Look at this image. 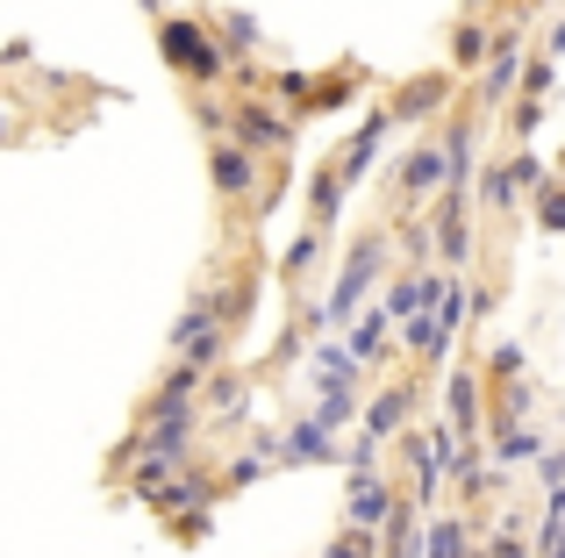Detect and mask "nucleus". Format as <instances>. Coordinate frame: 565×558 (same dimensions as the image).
Wrapping results in <instances>:
<instances>
[{
  "label": "nucleus",
  "mask_w": 565,
  "mask_h": 558,
  "mask_svg": "<svg viewBox=\"0 0 565 558\" xmlns=\"http://www.w3.org/2000/svg\"><path fill=\"white\" fill-rule=\"evenodd\" d=\"M158 43H166V65L180 72L193 86H222L244 57L230 51V43H215L201 22H186V14H158Z\"/></svg>",
  "instance_id": "obj_1"
},
{
  "label": "nucleus",
  "mask_w": 565,
  "mask_h": 558,
  "mask_svg": "<svg viewBox=\"0 0 565 558\" xmlns=\"http://www.w3.org/2000/svg\"><path fill=\"white\" fill-rule=\"evenodd\" d=\"M386 258H394V237H386V229H359V244H351V266L337 272V293L322 301V330L351 322V308L373 293V279L386 272Z\"/></svg>",
  "instance_id": "obj_2"
},
{
  "label": "nucleus",
  "mask_w": 565,
  "mask_h": 558,
  "mask_svg": "<svg viewBox=\"0 0 565 558\" xmlns=\"http://www.w3.org/2000/svg\"><path fill=\"white\" fill-rule=\"evenodd\" d=\"M207 180H215V194L222 201H236V208H244V201H265V165H258V151H244V143L236 137H222V143H207Z\"/></svg>",
  "instance_id": "obj_3"
},
{
  "label": "nucleus",
  "mask_w": 565,
  "mask_h": 558,
  "mask_svg": "<svg viewBox=\"0 0 565 558\" xmlns=\"http://www.w3.org/2000/svg\"><path fill=\"white\" fill-rule=\"evenodd\" d=\"M244 151L258 158H279L294 151V108H273V100H236V129H230Z\"/></svg>",
  "instance_id": "obj_4"
},
{
  "label": "nucleus",
  "mask_w": 565,
  "mask_h": 558,
  "mask_svg": "<svg viewBox=\"0 0 565 558\" xmlns=\"http://www.w3.org/2000/svg\"><path fill=\"white\" fill-rule=\"evenodd\" d=\"M437 186H451V151H444V143H415V151L401 158V172H394V201L415 208V201H429Z\"/></svg>",
  "instance_id": "obj_5"
},
{
  "label": "nucleus",
  "mask_w": 565,
  "mask_h": 558,
  "mask_svg": "<svg viewBox=\"0 0 565 558\" xmlns=\"http://www.w3.org/2000/svg\"><path fill=\"white\" fill-rule=\"evenodd\" d=\"M515 72H523V22H501L494 29V57H487V72H480V100H487L480 115H494L501 100H509Z\"/></svg>",
  "instance_id": "obj_6"
},
{
  "label": "nucleus",
  "mask_w": 565,
  "mask_h": 558,
  "mask_svg": "<svg viewBox=\"0 0 565 558\" xmlns=\"http://www.w3.org/2000/svg\"><path fill=\"white\" fill-rule=\"evenodd\" d=\"M273 451H279V465H322V459H337V430L316 422V408H308V416L287 422V437H279Z\"/></svg>",
  "instance_id": "obj_7"
},
{
  "label": "nucleus",
  "mask_w": 565,
  "mask_h": 558,
  "mask_svg": "<svg viewBox=\"0 0 565 558\" xmlns=\"http://www.w3.org/2000/svg\"><path fill=\"white\" fill-rule=\"evenodd\" d=\"M359 387H365V373H322V387H316V394H322V401H316V422H330V430L344 437V422L365 416V394H359Z\"/></svg>",
  "instance_id": "obj_8"
},
{
  "label": "nucleus",
  "mask_w": 565,
  "mask_h": 558,
  "mask_svg": "<svg viewBox=\"0 0 565 558\" xmlns=\"http://www.w3.org/2000/svg\"><path fill=\"white\" fill-rule=\"evenodd\" d=\"M415 422V373L408 379H386V387L365 401V430L373 437H401Z\"/></svg>",
  "instance_id": "obj_9"
},
{
  "label": "nucleus",
  "mask_w": 565,
  "mask_h": 558,
  "mask_svg": "<svg viewBox=\"0 0 565 558\" xmlns=\"http://www.w3.org/2000/svg\"><path fill=\"white\" fill-rule=\"evenodd\" d=\"M444 408H451V430L466 437V444H480V373H472V365H458L451 379H444Z\"/></svg>",
  "instance_id": "obj_10"
},
{
  "label": "nucleus",
  "mask_w": 565,
  "mask_h": 558,
  "mask_svg": "<svg viewBox=\"0 0 565 558\" xmlns=\"http://www.w3.org/2000/svg\"><path fill=\"white\" fill-rule=\"evenodd\" d=\"M201 408L222 422V430H230V422H244V416H250V379H244V373H222V365H215V373H207V387H201Z\"/></svg>",
  "instance_id": "obj_11"
},
{
  "label": "nucleus",
  "mask_w": 565,
  "mask_h": 558,
  "mask_svg": "<svg viewBox=\"0 0 565 558\" xmlns=\"http://www.w3.org/2000/svg\"><path fill=\"white\" fill-rule=\"evenodd\" d=\"M386 129H394V108H373V115H365V129L344 143V151H337V172H344V180H365V172H373V158H380Z\"/></svg>",
  "instance_id": "obj_12"
},
{
  "label": "nucleus",
  "mask_w": 565,
  "mask_h": 558,
  "mask_svg": "<svg viewBox=\"0 0 565 558\" xmlns=\"http://www.w3.org/2000/svg\"><path fill=\"white\" fill-rule=\"evenodd\" d=\"M394 487H386V473H351V523L359 530H386V516H394Z\"/></svg>",
  "instance_id": "obj_13"
},
{
  "label": "nucleus",
  "mask_w": 565,
  "mask_h": 558,
  "mask_svg": "<svg viewBox=\"0 0 565 558\" xmlns=\"http://www.w3.org/2000/svg\"><path fill=\"white\" fill-rule=\"evenodd\" d=\"M437 100H451V72H423V79H408L386 108H394V122H423V115H437Z\"/></svg>",
  "instance_id": "obj_14"
},
{
  "label": "nucleus",
  "mask_w": 565,
  "mask_h": 558,
  "mask_svg": "<svg viewBox=\"0 0 565 558\" xmlns=\"http://www.w3.org/2000/svg\"><path fill=\"white\" fill-rule=\"evenodd\" d=\"M344 186L351 180L337 172V158L316 172V180H308V223H316V229H337V215H344Z\"/></svg>",
  "instance_id": "obj_15"
},
{
  "label": "nucleus",
  "mask_w": 565,
  "mask_h": 558,
  "mask_svg": "<svg viewBox=\"0 0 565 558\" xmlns=\"http://www.w3.org/2000/svg\"><path fill=\"white\" fill-rule=\"evenodd\" d=\"M515 194H523V180H515V151H509L501 165H487V180H480V208L494 215V223H509V215H515Z\"/></svg>",
  "instance_id": "obj_16"
},
{
  "label": "nucleus",
  "mask_w": 565,
  "mask_h": 558,
  "mask_svg": "<svg viewBox=\"0 0 565 558\" xmlns=\"http://www.w3.org/2000/svg\"><path fill=\"white\" fill-rule=\"evenodd\" d=\"M487 451H494V465H537L544 459V437L530 430V422L501 416V430H494V444H487Z\"/></svg>",
  "instance_id": "obj_17"
},
{
  "label": "nucleus",
  "mask_w": 565,
  "mask_h": 558,
  "mask_svg": "<svg viewBox=\"0 0 565 558\" xmlns=\"http://www.w3.org/2000/svg\"><path fill=\"white\" fill-rule=\"evenodd\" d=\"M386 330H394V315H386V308H373V315H365L359 330H351V351H359V365H386V358H394Z\"/></svg>",
  "instance_id": "obj_18"
},
{
  "label": "nucleus",
  "mask_w": 565,
  "mask_h": 558,
  "mask_svg": "<svg viewBox=\"0 0 565 558\" xmlns=\"http://www.w3.org/2000/svg\"><path fill=\"white\" fill-rule=\"evenodd\" d=\"M322 244H330V229H316V223H308V237H294V244H287V258H279V279H287V287H301V279L316 272Z\"/></svg>",
  "instance_id": "obj_19"
},
{
  "label": "nucleus",
  "mask_w": 565,
  "mask_h": 558,
  "mask_svg": "<svg viewBox=\"0 0 565 558\" xmlns=\"http://www.w3.org/2000/svg\"><path fill=\"white\" fill-rule=\"evenodd\" d=\"M487 57H494V36H487L480 22H458V36H451V65H458V72H487Z\"/></svg>",
  "instance_id": "obj_20"
},
{
  "label": "nucleus",
  "mask_w": 565,
  "mask_h": 558,
  "mask_svg": "<svg viewBox=\"0 0 565 558\" xmlns=\"http://www.w3.org/2000/svg\"><path fill=\"white\" fill-rule=\"evenodd\" d=\"M193 129H201L207 143H222L236 129V108H230V100H215V94H201V100H193Z\"/></svg>",
  "instance_id": "obj_21"
},
{
  "label": "nucleus",
  "mask_w": 565,
  "mask_h": 558,
  "mask_svg": "<svg viewBox=\"0 0 565 558\" xmlns=\"http://www.w3.org/2000/svg\"><path fill=\"white\" fill-rule=\"evenodd\" d=\"M273 465H279L273 444H250V459H230V465H222V487H250V480H265Z\"/></svg>",
  "instance_id": "obj_22"
},
{
  "label": "nucleus",
  "mask_w": 565,
  "mask_h": 558,
  "mask_svg": "<svg viewBox=\"0 0 565 558\" xmlns=\"http://www.w3.org/2000/svg\"><path fill=\"white\" fill-rule=\"evenodd\" d=\"M386 558H415V508L408 502L386 516Z\"/></svg>",
  "instance_id": "obj_23"
},
{
  "label": "nucleus",
  "mask_w": 565,
  "mask_h": 558,
  "mask_svg": "<svg viewBox=\"0 0 565 558\" xmlns=\"http://www.w3.org/2000/svg\"><path fill=\"white\" fill-rule=\"evenodd\" d=\"M487 558H530V537H523V516H515V508L494 523V551Z\"/></svg>",
  "instance_id": "obj_24"
},
{
  "label": "nucleus",
  "mask_w": 565,
  "mask_h": 558,
  "mask_svg": "<svg viewBox=\"0 0 565 558\" xmlns=\"http://www.w3.org/2000/svg\"><path fill=\"white\" fill-rule=\"evenodd\" d=\"M429 558H466V523L444 516L437 530H429Z\"/></svg>",
  "instance_id": "obj_25"
},
{
  "label": "nucleus",
  "mask_w": 565,
  "mask_h": 558,
  "mask_svg": "<svg viewBox=\"0 0 565 558\" xmlns=\"http://www.w3.org/2000/svg\"><path fill=\"white\" fill-rule=\"evenodd\" d=\"M222 43H230L236 57H250L258 51V22H250V14H222Z\"/></svg>",
  "instance_id": "obj_26"
},
{
  "label": "nucleus",
  "mask_w": 565,
  "mask_h": 558,
  "mask_svg": "<svg viewBox=\"0 0 565 558\" xmlns=\"http://www.w3.org/2000/svg\"><path fill=\"white\" fill-rule=\"evenodd\" d=\"M537 223L552 229V237H565V180H552V186L537 194Z\"/></svg>",
  "instance_id": "obj_27"
},
{
  "label": "nucleus",
  "mask_w": 565,
  "mask_h": 558,
  "mask_svg": "<svg viewBox=\"0 0 565 558\" xmlns=\"http://www.w3.org/2000/svg\"><path fill=\"white\" fill-rule=\"evenodd\" d=\"M487 373H494L501 387H509V379H523V351H515V344H494V358H487Z\"/></svg>",
  "instance_id": "obj_28"
},
{
  "label": "nucleus",
  "mask_w": 565,
  "mask_h": 558,
  "mask_svg": "<svg viewBox=\"0 0 565 558\" xmlns=\"http://www.w3.org/2000/svg\"><path fill=\"white\" fill-rule=\"evenodd\" d=\"M330 558H373V530H359V523H351V530L330 545Z\"/></svg>",
  "instance_id": "obj_29"
},
{
  "label": "nucleus",
  "mask_w": 565,
  "mask_h": 558,
  "mask_svg": "<svg viewBox=\"0 0 565 558\" xmlns=\"http://www.w3.org/2000/svg\"><path fill=\"white\" fill-rule=\"evenodd\" d=\"M544 86H552V51H537V57H530V65H523V94L537 100Z\"/></svg>",
  "instance_id": "obj_30"
},
{
  "label": "nucleus",
  "mask_w": 565,
  "mask_h": 558,
  "mask_svg": "<svg viewBox=\"0 0 565 558\" xmlns=\"http://www.w3.org/2000/svg\"><path fill=\"white\" fill-rule=\"evenodd\" d=\"M537 122H544V100H530V94H523V108L509 115V129H515V137H530V129H537Z\"/></svg>",
  "instance_id": "obj_31"
},
{
  "label": "nucleus",
  "mask_w": 565,
  "mask_h": 558,
  "mask_svg": "<svg viewBox=\"0 0 565 558\" xmlns=\"http://www.w3.org/2000/svg\"><path fill=\"white\" fill-rule=\"evenodd\" d=\"M537 465H544V480H552V487H565V444H558V451H544Z\"/></svg>",
  "instance_id": "obj_32"
},
{
  "label": "nucleus",
  "mask_w": 565,
  "mask_h": 558,
  "mask_svg": "<svg viewBox=\"0 0 565 558\" xmlns=\"http://www.w3.org/2000/svg\"><path fill=\"white\" fill-rule=\"evenodd\" d=\"M0 143H8V108H0Z\"/></svg>",
  "instance_id": "obj_33"
}]
</instances>
